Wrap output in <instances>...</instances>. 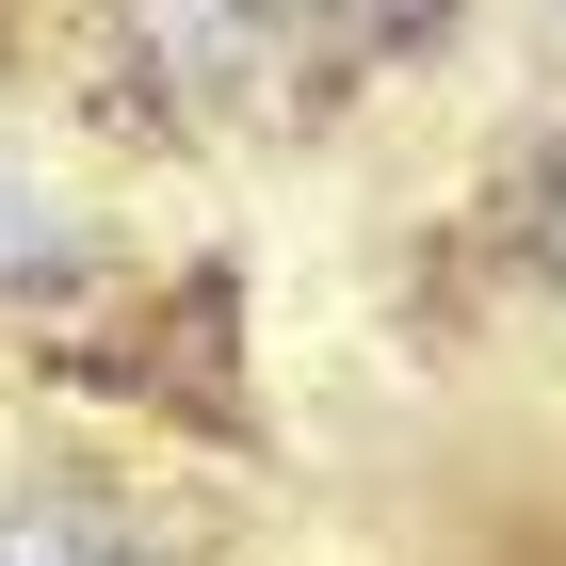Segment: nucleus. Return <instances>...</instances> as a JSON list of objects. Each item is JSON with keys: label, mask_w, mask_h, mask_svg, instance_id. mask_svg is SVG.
<instances>
[{"label": "nucleus", "mask_w": 566, "mask_h": 566, "mask_svg": "<svg viewBox=\"0 0 566 566\" xmlns=\"http://www.w3.org/2000/svg\"><path fill=\"white\" fill-rule=\"evenodd\" d=\"M0 566H130V551H114L97 518H65V502H49V518H0Z\"/></svg>", "instance_id": "obj_1"}, {"label": "nucleus", "mask_w": 566, "mask_h": 566, "mask_svg": "<svg viewBox=\"0 0 566 566\" xmlns=\"http://www.w3.org/2000/svg\"><path fill=\"white\" fill-rule=\"evenodd\" d=\"M437 0H324V33H356V49H405Z\"/></svg>", "instance_id": "obj_2"}, {"label": "nucleus", "mask_w": 566, "mask_h": 566, "mask_svg": "<svg viewBox=\"0 0 566 566\" xmlns=\"http://www.w3.org/2000/svg\"><path fill=\"white\" fill-rule=\"evenodd\" d=\"M551 292H566V178H551Z\"/></svg>", "instance_id": "obj_3"}]
</instances>
